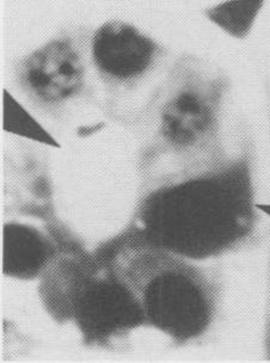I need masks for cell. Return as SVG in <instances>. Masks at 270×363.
<instances>
[{
    "mask_svg": "<svg viewBox=\"0 0 270 363\" xmlns=\"http://www.w3.org/2000/svg\"><path fill=\"white\" fill-rule=\"evenodd\" d=\"M213 281L191 265L175 263L146 288V315L154 325L179 342L203 336L217 313Z\"/></svg>",
    "mask_w": 270,
    "mask_h": 363,
    "instance_id": "2",
    "label": "cell"
},
{
    "mask_svg": "<svg viewBox=\"0 0 270 363\" xmlns=\"http://www.w3.org/2000/svg\"><path fill=\"white\" fill-rule=\"evenodd\" d=\"M76 315L86 336H111L137 325L142 317L139 303L126 288L111 281L89 284L77 300Z\"/></svg>",
    "mask_w": 270,
    "mask_h": 363,
    "instance_id": "5",
    "label": "cell"
},
{
    "mask_svg": "<svg viewBox=\"0 0 270 363\" xmlns=\"http://www.w3.org/2000/svg\"><path fill=\"white\" fill-rule=\"evenodd\" d=\"M50 256V246L38 232L22 226L5 228L4 270L15 277H34Z\"/></svg>",
    "mask_w": 270,
    "mask_h": 363,
    "instance_id": "7",
    "label": "cell"
},
{
    "mask_svg": "<svg viewBox=\"0 0 270 363\" xmlns=\"http://www.w3.org/2000/svg\"><path fill=\"white\" fill-rule=\"evenodd\" d=\"M255 184L247 158L203 171L151 201L145 223L165 249L206 259L243 244L254 232Z\"/></svg>",
    "mask_w": 270,
    "mask_h": 363,
    "instance_id": "1",
    "label": "cell"
},
{
    "mask_svg": "<svg viewBox=\"0 0 270 363\" xmlns=\"http://www.w3.org/2000/svg\"><path fill=\"white\" fill-rule=\"evenodd\" d=\"M220 92L215 85H189L179 91L162 115V132L177 147L191 148L210 139L217 127Z\"/></svg>",
    "mask_w": 270,
    "mask_h": 363,
    "instance_id": "3",
    "label": "cell"
},
{
    "mask_svg": "<svg viewBox=\"0 0 270 363\" xmlns=\"http://www.w3.org/2000/svg\"><path fill=\"white\" fill-rule=\"evenodd\" d=\"M22 77L40 99L59 102L79 90L84 68L69 42L52 41L24 60Z\"/></svg>",
    "mask_w": 270,
    "mask_h": 363,
    "instance_id": "4",
    "label": "cell"
},
{
    "mask_svg": "<svg viewBox=\"0 0 270 363\" xmlns=\"http://www.w3.org/2000/svg\"><path fill=\"white\" fill-rule=\"evenodd\" d=\"M13 132L19 133L22 135L30 136V138H38L40 140H43V138H48L46 133L38 127V123H35L34 120L24 111L17 103L13 101Z\"/></svg>",
    "mask_w": 270,
    "mask_h": 363,
    "instance_id": "9",
    "label": "cell"
},
{
    "mask_svg": "<svg viewBox=\"0 0 270 363\" xmlns=\"http://www.w3.org/2000/svg\"><path fill=\"white\" fill-rule=\"evenodd\" d=\"M156 45L130 24L111 22L96 31L92 55L101 72L115 79H130L149 68Z\"/></svg>",
    "mask_w": 270,
    "mask_h": 363,
    "instance_id": "6",
    "label": "cell"
},
{
    "mask_svg": "<svg viewBox=\"0 0 270 363\" xmlns=\"http://www.w3.org/2000/svg\"><path fill=\"white\" fill-rule=\"evenodd\" d=\"M264 350L270 359V300L269 306L266 310V324H264Z\"/></svg>",
    "mask_w": 270,
    "mask_h": 363,
    "instance_id": "10",
    "label": "cell"
},
{
    "mask_svg": "<svg viewBox=\"0 0 270 363\" xmlns=\"http://www.w3.org/2000/svg\"><path fill=\"white\" fill-rule=\"evenodd\" d=\"M266 0H226L206 10V16L226 34L244 38L252 31Z\"/></svg>",
    "mask_w": 270,
    "mask_h": 363,
    "instance_id": "8",
    "label": "cell"
}]
</instances>
